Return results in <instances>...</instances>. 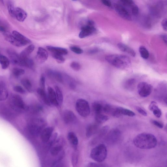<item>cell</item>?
Wrapping results in <instances>:
<instances>
[{"mask_svg": "<svg viewBox=\"0 0 167 167\" xmlns=\"http://www.w3.org/2000/svg\"><path fill=\"white\" fill-rule=\"evenodd\" d=\"M48 54L47 51L42 47L39 48L36 56V59L40 64H42L47 59Z\"/></svg>", "mask_w": 167, "mask_h": 167, "instance_id": "9a60e30c", "label": "cell"}, {"mask_svg": "<svg viewBox=\"0 0 167 167\" xmlns=\"http://www.w3.org/2000/svg\"><path fill=\"white\" fill-rule=\"evenodd\" d=\"M114 6L116 11L122 19L129 21L131 20V15L125 8L118 4H115Z\"/></svg>", "mask_w": 167, "mask_h": 167, "instance_id": "8fae6325", "label": "cell"}, {"mask_svg": "<svg viewBox=\"0 0 167 167\" xmlns=\"http://www.w3.org/2000/svg\"><path fill=\"white\" fill-rule=\"evenodd\" d=\"M108 151L106 146L100 144L96 146L92 150L91 157L95 161L98 162L103 161L107 156Z\"/></svg>", "mask_w": 167, "mask_h": 167, "instance_id": "277c9868", "label": "cell"}, {"mask_svg": "<svg viewBox=\"0 0 167 167\" xmlns=\"http://www.w3.org/2000/svg\"><path fill=\"white\" fill-rule=\"evenodd\" d=\"M27 14L22 8L19 7L15 8L14 17L20 22H24L27 17Z\"/></svg>", "mask_w": 167, "mask_h": 167, "instance_id": "2e32d148", "label": "cell"}, {"mask_svg": "<svg viewBox=\"0 0 167 167\" xmlns=\"http://www.w3.org/2000/svg\"><path fill=\"white\" fill-rule=\"evenodd\" d=\"M72 1H77V0H72Z\"/></svg>", "mask_w": 167, "mask_h": 167, "instance_id": "680465c9", "label": "cell"}, {"mask_svg": "<svg viewBox=\"0 0 167 167\" xmlns=\"http://www.w3.org/2000/svg\"><path fill=\"white\" fill-rule=\"evenodd\" d=\"M98 51V49H95L90 50L89 51V52L90 54H92L96 53Z\"/></svg>", "mask_w": 167, "mask_h": 167, "instance_id": "9f6ffc18", "label": "cell"}, {"mask_svg": "<svg viewBox=\"0 0 167 167\" xmlns=\"http://www.w3.org/2000/svg\"><path fill=\"white\" fill-rule=\"evenodd\" d=\"M117 47L120 50L123 52L133 57L136 56V53L135 51L132 49L122 43H119L118 44Z\"/></svg>", "mask_w": 167, "mask_h": 167, "instance_id": "d6986e66", "label": "cell"}, {"mask_svg": "<svg viewBox=\"0 0 167 167\" xmlns=\"http://www.w3.org/2000/svg\"><path fill=\"white\" fill-rule=\"evenodd\" d=\"M55 92L57 99L59 105H62L63 102L64 97L62 91L59 87L57 86L55 87Z\"/></svg>", "mask_w": 167, "mask_h": 167, "instance_id": "1f68e13d", "label": "cell"}, {"mask_svg": "<svg viewBox=\"0 0 167 167\" xmlns=\"http://www.w3.org/2000/svg\"><path fill=\"white\" fill-rule=\"evenodd\" d=\"M35 49V46L31 45L23 50L20 55L21 59L28 58Z\"/></svg>", "mask_w": 167, "mask_h": 167, "instance_id": "4316f807", "label": "cell"}, {"mask_svg": "<svg viewBox=\"0 0 167 167\" xmlns=\"http://www.w3.org/2000/svg\"><path fill=\"white\" fill-rule=\"evenodd\" d=\"M136 83V81L135 79H129L125 82L124 85L125 87L127 90H132L135 87Z\"/></svg>", "mask_w": 167, "mask_h": 167, "instance_id": "f546056e", "label": "cell"}, {"mask_svg": "<svg viewBox=\"0 0 167 167\" xmlns=\"http://www.w3.org/2000/svg\"><path fill=\"white\" fill-rule=\"evenodd\" d=\"M8 53L13 64L21 66L22 59L16 52L10 49L8 50Z\"/></svg>", "mask_w": 167, "mask_h": 167, "instance_id": "5bb4252c", "label": "cell"}, {"mask_svg": "<svg viewBox=\"0 0 167 167\" xmlns=\"http://www.w3.org/2000/svg\"><path fill=\"white\" fill-rule=\"evenodd\" d=\"M45 77L44 75H41L40 80V88L42 89L45 90Z\"/></svg>", "mask_w": 167, "mask_h": 167, "instance_id": "7bdbcfd3", "label": "cell"}, {"mask_svg": "<svg viewBox=\"0 0 167 167\" xmlns=\"http://www.w3.org/2000/svg\"><path fill=\"white\" fill-rule=\"evenodd\" d=\"M68 139L70 143L76 149L78 144V140L75 134L73 131L70 132L68 135Z\"/></svg>", "mask_w": 167, "mask_h": 167, "instance_id": "484cf974", "label": "cell"}, {"mask_svg": "<svg viewBox=\"0 0 167 167\" xmlns=\"http://www.w3.org/2000/svg\"><path fill=\"white\" fill-rule=\"evenodd\" d=\"M63 146L60 144L57 145L52 147L51 149V153L53 156H56L62 151Z\"/></svg>", "mask_w": 167, "mask_h": 167, "instance_id": "836d02e7", "label": "cell"}, {"mask_svg": "<svg viewBox=\"0 0 167 167\" xmlns=\"http://www.w3.org/2000/svg\"><path fill=\"white\" fill-rule=\"evenodd\" d=\"M96 31L94 22L91 20L88 21L86 25L81 27L79 37L81 38H85L94 33Z\"/></svg>", "mask_w": 167, "mask_h": 167, "instance_id": "9c48e42d", "label": "cell"}, {"mask_svg": "<svg viewBox=\"0 0 167 167\" xmlns=\"http://www.w3.org/2000/svg\"><path fill=\"white\" fill-rule=\"evenodd\" d=\"M133 143L138 148L148 149L154 148L157 145V139L151 134L143 133L137 136L134 139Z\"/></svg>", "mask_w": 167, "mask_h": 167, "instance_id": "6da1fadb", "label": "cell"}, {"mask_svg": "<svg viewBox=\"0 0 167 167\" xmlns=\"http://www.w3.org/2000/svg\"><path fill=\"white\" fill-rule=\"evenodd\" d=\"M7 6L8 13L11 17H14L15 8L13 3L11 1H9L7 3Z\"/></svg>", "mask_w": 167, "mask_h": 167, "instance_id": "74e56055", "label": "cell"}, {"mask_svg": "<svg viewBox=\"0 0 167 167\" xmlns=\"http://www.w3.org/2000/svg\"><path fill=\"white\" fill-rule=\"evenodd\" d=\"M3 34L5 39L16 47L24 46L31 42L29 39L15 31H13L12 34L7 31Z\"/></svg>", "mask_w": 167, "mask_h": 167, "instance_id": "3957f363", "label": "cell"}, {"mask_svg": "<svg viewBox=\"0 0 167 167\" xmlns=\"http://www.w3.org/2000/svg\"><path fill=\"white\" fill-rule=\"evenodd\" d=\"M71 50L77 54H81L83 53V50L81 48L76 46H71L70 47Z\"/></svg>", "mask_w": 167, "mask_h": 167, "instance_id": "60d3db41", "label": "cell"}, {"mask_svg": "<svg viewBox=\"0 0 167 167\" xmlns=\"http://www.w3.org/2000/svg\"><path fill=\"white\" fill-rule=\"evenodd\" d=\"M11 109L18 112H22L27 109V107L20 96L14 95L11 98L9 101Z\"/></svg>", "mask_w": 167, "mask_h": 167, "instance_id": "8992f818", "label": "cell"}, {"mask_svg": "<svg viewBox=\"0 0 167 167\" xmlns=\"http://www.w3.org/2000/svg\"><path fill=\"white\" fill-rule=\"evenodd\" d=\"M0 64L3 69H6L9 67L10 60L6 56L0 54Z\"/></svg>", "mask_w": 167, "mask_h": 167, "instance_id": "f1b7e54d", "label": "cell"}, {"mask_svg": "<svg viewBox=\"0 0 167 167\" xmlns=\"http://www.w3.org/2000/svg\"><path fill=\"white\" fill-rule=\"evenodd\" d=\"M104 104L98 102L93 103L92 105V108L95 115L96 114L103 113Z\"/></svg>", "mask_w": 167, "mask_h": 167, "instance_id": "83f0119b", "label": "cell"}, {"mask_svg": "<svg viewBox=\"0 0 167 167\" xmlns=\"http://www.w3.org/2000/svg\"><path fill=\"white\" fill-rule=\"evenodd\" d=\"M69 85L70 88H71L72 90H74L75 89L76 85L73 81H70L69 83Z\"/></svg>", "mask_w": 167, "mask_h": 167, "instance_id": "f5cc1de1", "label": "cell"}, {"mask_svg": "<svg viewBox=\"0 0 167 167\" xmlns=\"http://www.w3.org/2000/svg\"><path fill=\"white\" fill-rule=\"evenodd\" d=\"M8 92L5 84L0 82V101L6 100L8 97Z\"/></svg>", "mask_w": 167, "mask_h": 167, "instance_id": "7402d4cb", "label": "cell"}, {"mask_svg": "<svg viewBox=\"0 0 167 167\" xmlns=\"http://www.w3.org/2000/svg\"><path fill=\"white\" fill-rule=\"evenodd\" d=\"M137 89L140 96L145 98L150 95L152 91L153 87L151 84L147 83L142 82L138 84Z\"/></svg>", "mask_w": 167, "mask_h": 167, "instance_id": "30bf717a", "label": "cell"}, {"mask_svg": "<svg viewBox=\"0 0 167 167\" xmlns=\"http://www.w3.org/2000/svg\"><path fill=\"white\" fill-rule=\"evenodd\" d=\"M45 126L46 123L44 120L41 119H37L30 123L28 125V129L32 135L37 136L41 134Z\"/></svg>", "mask_w": 167, "mask_h": 167, "instance_id": "5b68a950", "label": "cell"}, {"mask_svg": "<svg viewBox=\"0 0 167 167\" xmlns=\"http://www.w3.org/2000/svg\"><path fill=\"white\" fill-rule=\"evenodd\" d=\"M102 3L105 6L110 7L112 4L110 0H102Z\"/></svg>", "mask_w": 167, "mask_h": 167, "instance_id": "816d5d0a", "label": "cell"}, {"mask_svg": "<svg viewBox=\"0 0 167 167\" xmlns=\"http://www.w3.org/2000/svg\"><path fill=\"white\" fill-rule=\"evenodd\" d=\"M37 93L42 101L48 106H50L51 104L49 100L48 95L46 93L45 90L39 88L37 90Z\"/></svg>", "mask_w": 167, "mask_h": 167, "instance_id": "d4e9b609", "label": "cell"}, {"mask_svg": "<svg viewBox=\"0 0 167 167\" xmlns=\"http://www.w3.org/2000/svg\"><path fill=\"white\" fill-rule=\"evenodd\" d=\"M21 83L25 88L31 92L32 91V85L30 81L27 79H24L21 81Z\"/></svg>", "mask_w": 167, "mask_h": 167, "instance_id": "d590c367", "label": "cell"}, {"mask_svg": "<svg viewBox=\"0 0 167 167\" xmlns=\"http://www.w3.org/2000/svg\"><path fill=\"white\" fill-rule=\"evenodd\" d=\"M47 90L48 98L51 105L56 107L59 106L55 91L50 86L48 87Z\"/></svg>", "mask_w": 167, "mask_h": 167, "instance_id": "e0dca14e", "label": "cell"}, {"mask_svg": "<svg viewBox=\"0 0 167 167\" xmlns=\"http://www.w3.org/2000/svg\"><path fill=\"white\" fill-rule=\"evenodd\" d=\"M131 12L133 14L134 16L137 15L139 12V8L138 6L135 4L131 7Z\"/></svg>", "mask_w": 167, "mask_h": 167, "instance_id": "7dc6e473", "label": "cell"}, {"mask_svg": "<svg viewBox=\"0 0 167 167\" xmlns=\"http://www.w3.org/2000/svg\"><path fill=\"white\" fill-rule=\"evenodd\" d=\"M117 113L118 117L122 115L133 117L136 115L135 113L129 109L122 107H117Z\"/></svg>", "mask_w": 167, "mask_h": 167, "instance_id": "44dd1931", "label": "cell"}, {"mask_svg": "<svg viewBox=\"0 0 167 167\" xmlns=\"http://www.w3.org/2000/svg\"><path fill=\"white\" fill-rule=\"evenodd\" d=\"M121 136L120 131L117 129H114L110 131L105 136L104 142L109 145H113L119 142Z\"/></svg>", "mask_w": 167, "mask_h": 167, "instance_id": "ba28073f", "label": "cell"}, {"mask_svg": "<svg viewBox=\"0 0 167 167\" xmlns=\"http://www.w3.org/2000/svg\"><path fill=\"white\" fill-rule=\"evenodd\" d=\"M64 122L67 125L74 124L77 120L76 117L73 112L69 110L65 111L63 114Z\"/></svg>", "mask_w": 167, "mask_h": 167, "instance_id": "7c38bea8", "label": "cell"}, {"mask_svg": "<svg viewBox=\"0 0 167 167\" xmlns=\"http://www.w3.org/2000/svg\"><path fill=\"white\" fill-rule=\"evenodd\" d=\"M0 2H1L2 4H4V0H0Z\"/></svg>", "mask_w": 167, "mask_h": 167, "instance_id": "6f0895ef", "label": "cell"}, {"mask_svg": "<svg viewBox=\"0 0 167 167\" xmlns=\"http://www.w3.org/2000/svg\"><path fill=\"white\" fill-rule=\"evenodd\" d=\"M149 109L153 111L154 116L158 118H160L162 115L161 110L158 107L157 103L154 101L152 102L149 106Z\"/></svg>", "mask_w": 167, "mask_h": 167, "instance_id": "cb8c5ba5", "label": "cell"}, {"mask_svg": "<svg viewBox=\"0 0 167 167\" xmlns=\"http://www.w3.org/2000/svg\"><path fill=\"white\" fill-rule=\"evenodd\" d=\"M105 59L110 64L120 69L127 68L131 64L130 58L127 56L123 55H109L105 57Z\"/></svg>", "mask_w": 167, "mask_h": 167, "instance_id": "7a4b0ae2", "label": "cell"}, {"mask_svg": "<svg viewBox=\"0 0 167 167\" xmlns=\"http://www.w3.org/2000/svg\"><path fill=\"white\" fill-rule=\"evenodd\" d=\"M122 3L126 6L131 7L135 4L133 0H120Z\"/></svg>", "mask_w": 167, "mask_h": 167, "instance_id": "ee69618b", "label": "cell"}, {"mask_svg": "<svg viewBox=\"0 0 167 167\" xmlns=\"http://www.w3.org/2000/svg\"><path fill=\"white\" fill-rule=\"evenodd\" d=\"M87 167H107L108 166L106 164L99 163H90L87 164Z\"/></svg>", "mask_w": 167, "mask_h": 167, "instance_id": "f6af8a7d", "label": "cell"}, {"mask_svg": "<svg viewBox=\"0 0 167 167\" xmlns=\"http://www.w3.org/2000/svg\"><path fill=\"white\" fill-rule=\"evenodd\" d=\"M47 74L49 77L54 78L58 82L63 83V76L60 72L50 70L47 71Z\"/></svg>", "mask_w": 167, "mask_h": 167, "instance_id": "603a6c76", "label": "cell"}, {"mask_svg": "<svg viewBox=\"0 0 167 167\" xmlns=\"http://www.w3.org/2000/svg\"><path fill=\"white\" fill-rule=\"evenodd\" d=\"M71 68L75 71H78L81 68V66L79 63L76 62H73L70 64Z\"/></svg>", "mask_w": 167, "mask_h": 167, "instance_id": "b9f144b4", "label": "cell"}, {"mask_svg": "<svg viewBox=\"0 0 167 167\" xmlns=\"http://www.w3.org/2000/svg\"><path fill=\"white\" fill-rule=\"evenodd\" d=\"M52 54L53 58H54L58 64H62L64 63L65 59L63 55L55 53Z\"/></svg>", "mask_w": 167, "mask_h": 167, "instance_id": "8d00e7d4", "label": "cell"}, {"mask_svg": "<svg viewBox=\"0 0 167 167\" xmlns=\"http://www.w3.org/2000/svg\"><path fill=\"white\" fill-rule=\"evenodd\" d=\"M25 70L19 68H15L13 69V73L16 77H18L25 74Z\"/></svg>", "mask_w": 167, "mask_h": 167, "instance_id": "f35d334b", "label": "cell"}, {"mask_svg": "<svg viewBox=\"0 0 167 167\" xmlns=\"http://www.w3.org/2000/svg\"><path fill=\"white\" fill-rule=\"evenodd\" d=\"M7 31L6 28L3 26H0V32L4 33Z\"/></svg>", "mask_w": 167, "mask_h": 167, "instance_id": "11a10c76", "label": "cell"}, {"mask_svg": "<svg viewBox=\"0 0 167 167\" xmlns=\"http://www.w3.org/2000/svg\"><path fill=\"white\" fill-rule=\"evenodd\" d=\"M53 131V128L51 127L45 128L43 130L40 135L42 140L44 143H47L49 142Z\"/></svg>", "mask_w": 167, "mask_h": 167, "instance_id": "4fadbf2b", "label": "cell"}, {"mask_svg": "<svg viewBox=\"0 0 167 167\" xmlns=\"http://www.w3.org/2000/svg\"><path fill=\"white\" fill-rule=\"evenodd\" d=\"M76 109L79 115L83 117L89 116L91 112L89 104L86 100L80 99L76 103Z\"/></svg>", "mask_w": 167, "mask_h": 167, "instance_id": "52a82bcc", "label": "cell"}, {"mask_svg": "<svg viewBox=\"0 0 167 167\" xmlns=\"http://www.w3.org/2000/svg\"><path fill=\"white\" fill-rule=\"evenodd\" d=\"M97 122L90 125L88 126L86 130V136L90 137L97 132L100 127V125Z\"/></svg>", "mask_w": 167, "mask_h": 167, "instance_id": "ac0fdd59", "label": "cell"}, {"mask_svg": "<svg viewBox=\"0 0 167 167\" xmlns=\"http://www.w3.org/2000/svg\"><path fill=\"white\" fill-rule=\"evenodd\" d=\"M139 52L141 56L145 59H147L149 57V53L147 49L143 46H140L139 48Z\"/></svg>", "mask_w": 167, "mask_h": 167, "instance_id": "e575fe53", "label": "cell"}, {"mask_svg": "<svg viewBox=\"0 0 167 167\" xmlns=\"http://www.w3.org/2000/svg\"><path fill=\"white\" fill-rule=\"evenodd\" d=\"M152 122L153 124L159 128L162 129L164 127V125L162 123L159 121L153 120L152 121Z\"/></svg>", "mask_w": 167, "mask_h": 167, "instance_id": "c3c4849f", "label": "cell"}, {"mask_svg": "<svg viewBox=\"0 0 167 167\" xmlns=\"http://www.w3.org/2000/svg\"><path fill=\"white\" fill-rule=\"evenodd\" d=\"M47 48L48 51L52 53L59 54L62 55H65L68 53L67 50L64 48L48 46L47 47Z\"/></svg>", "mask_w": 167, "mask_h": 167, "instance_id": "ffe728a7", "label": "cell"}, {"mask_svg": "<svg viewBox=\"0 0 167 167\" xmlns=\"http://www.w3.org/2000/svg\"><path fill=\"white\" fill-rule=\"evenodd\" d=\"M0 54H1V53H0Z\"/></svg>", "mask_w": 167, "mask_h": 167, "instance_id": "91938a15", "label": "cell"}, {"mask_svg": "<svg viewBox=\"0 0 167 167\" xmlns=\"http://www.w3.org/2000/svg\"><path fill=\"white\" fill-rule=\"evenodd\" d=\"M78 153L76 149L73 153L72 156V162L73 166H75L77 164L78 162Z\"/></svg>", "mask_w": 167, "mask_h": 167, "instance_id": "ab89813d", "label": "cell"}, {"mask_svg": "<svg viewBox=\"0 0 167 167\" xmlns=\"http://www.w3.org/2000/svg\"><path fill=\"white\" fill-rule=\"evenodd\" d=\"M22 59L21 66L30 68L33 69L34 66V63L33 60L28 58Z\"/></svg>", "mask_w": 167, "mask_h": 167, "instance_id": "4dcf8cb0", "label": "cell"}, {"mask_svg": "<svg viewBox=\"0 0 167 167\" xmlns=\"http://www.w3.org/2000/svg\"><path fill=\"white\" fill-rule=\"evenodd\" d=\"M109 117L107 115H104L103 113L96 114L95 120L97 122L101 124L108 120Z\"/></svg>", "mask_w": 167, "mask_h": 167, "instance_id": "d6a6232c", "label": "cell"}, {"mask_svg": "<svg viewBox=\"0 0 167 167\" xmlns=\"http://www.w3.org/2000/svg\"><path fill=\"white\" fill-rule=\"evenodd\" d=\"M14 91L16 92L21 94H24L25 93V91L24 89L23 88L20 86H15L14 87Z\"/></svg>", "mask_w": 167, "mask_h": 167, "instance_id": "bcb514c9", "label": "cell"}, {"mask_svg": "<svg viewBox=\"0 0 167 167\" xmlns=\"http://www.w3.org/2000/svg\"><path fill=\"white\" fill-rule=\"evenodd\" d=\"M161 25L163 30L167 31V19H163L161 22Z\"/></svg>", "mask_w": 167, "mask_h": 167, "instance_id": "f907efd6", "label": "cell"}, {"mask_svg": "<svg viewBox=\"0 0 167 167\" xmlns=\"http://www.w3.org/2000/svg\"><path fill=\"white\" fill-rule=\"evenodd\" d=\"M161 37L163 41L165 43L167 44V35L165 34H162L161 36Z\"/></svg>", "mask_w": 167, "mask_h": 167, "instance_id": "db71d44e", "label": "cell"}, {"mask_svg": "<svg viewBox=\"0 0 167 167\" xmlns=\"http://www.w3.org/2000/svg\"><path fill=\"white\" fill-rule=\"evenodd\" d=\"M136 109L140 114L144 116H147V112L142 108L139 107H136Z\"/></svg>", "mask_w": 167, "mask_h": 167, "instance_id": "681fc988", "label": "cell"}]
</instances>
